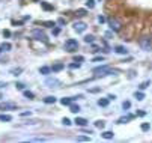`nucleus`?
Instances as JSON below:
<instances>
[{
    "instance_id": "obj_1",
    "label": "nucleus",
    "mask_w": 152,
    "mask_h": 143,
    "mask_svg": "<svg viewBox=\"0 0 152 143\" xmlns=\"http://www.w3.org/2000/svg\"><path fill=\"white\" fill-rule=\"evenodd\" d=\"M139 45H140V48L145 50V51L152 50V36H149V35L140 36L139 38Z\"/></svg>"
},
{
    "instance_id": "obj_2",
    "label": "nucleus",
    "mask_w": 152,
    "mask_h": 143,
    "mask_svg": "<svg viewBox=\"0 0 152 143\" xmlns=\"http://www.w3.org/2000/svg\"><path fill=\"white\" fill-rule=\"evenodd\" d=\"M93 72H95V77H106V75H110L112 74V68L107 66V65H101L93 70Z\"/></svg>"
},
{
    "instance_id": "obj_3",
    "label": "nucleus",
    "mask_w": 152,
    "mask_h": 143,
    "mask_svg": "<svg viewBox=\"0 0 152 143\" xmlns=\"http://www.w3.org/2000/svg\"><path fill=\"white\" fill-rule=\"evenodd\" d=\"M65 50L69 53H74L78 50V42L77 39H66L65 41Z\"/></svg>"
},
{
    "instance_id": "obj_4",
    "label": "nucleus",
    "mask_w": 152,
    "mask_h": 143,
    "mask_svg": "<svg viewBox=\"0 0 152 143\" xmlns=\"http://www.w3.org/2000/svg\"><path fill=\"white\" fill-rule=\"evenodd\" d=\"M108 26L112 32H120L122 30V24H120V21L116 20V18H108Z\"/></svg>"
},
{
    "instance_id": "obj_5",
    "label": "nucleus",
    "mask_w": 152,
    "mask_h": 143,
    "mask_svg": "<svg viewBox=\"0 0 152 143\" xmlns=\"http://www.w3.org/2000/svg\"><path fill=\"white\" fill-rule=\"evenodd\" d=\"M72 27H74V30L77 32V33H83V32L87 29V24L83 23V21H75V23L72 24Z\"/></svg>"
},
{
    "instance_id": "obj_6",
    "label": "nucleus",
    "mask_w": 152,
    "mask_h": 143,
    "mask_svg": "<svg viewBox=\"0 0 152 143\" xmlns=\"http://www.w3.org/2000/svg\"><path fill=\"white\" fill-rule=\"evenodd\" d=\"M32 36H33V38L35 39H38V41H47V36H45V33H44V32L42 30H39V29H35L33 32H32Z\"/></svg>"
},
{
    "instance_id": "obj_7",
    "label": "nucleus",
    "mask_w": 152,
    "mask_h": 143,
    "mask_svg": "<svg viewBox=\"0 0 152 143\" xmlns=\"http://www.w3.org/2000/svg\"><path fill=\"white\" fill-rule=\"evenodd\" d=\"M0 109H3V110H15L17 109V104L15 103H3V104H0Z\"/></svg>"
},
{
    "instance_id": "obj_8",
    "label": "nucleus",
    "mask_w": 152,
    "mask_h": 143,
    "mask_svg": "<svg viewBox=\"0 0 152 143\" xmlns=\"http://www.w3.org/2000/svg\"><path fill=\"white\" fill-rule=\"evenodd\" d=\"M134 116L133 115H127V116H122V118H119L118 119V124H127V122H130L131 119H133Z\"/></svg>"
},
{
    "instance_id": "obj_9",
    "label": "nucleus",
    "mask_w": 152,
    "mask_h": 143,
    "mask_svg": "<svg viewBox=\"0 0 152 143\" xmlns=\"http://www.w3.org/2000/svg\"><path fill=\"white\" fill-rule=\"evenodd\" d=\"M114 51H116L118 54H128V50L125 48L124 45H116L114 47Z\"/></svg>"
},
{
    "instance_id": "obj_10",
    "label": "nucleus",
    "mask_w": 152,
    "mask_h": 143,
    "mask_svg": "<svg viewBox=\"0 0 152 143\" xmlns=\"http://www.w3.org/2000/svg\"><path fill=\"white\" fill-rule=\"evenodd\" d=\"M45 83L48 84L50 87H57V86L60 84V81H59V80H56V78H48V80H47Z\"/></svg>"
},
{
    "instance_id": "obj_11",
    "label": "nucleus",
    "mask_w": 152,
    "mask_h": 143,
    "mask_svg": "<svg viewBox=\"0 0 152 143\" xmlns=\"http://www.w3.org/2000/svg\"><path fill=\"white\" fill-rule=\"evenodd\" d=\"M74 122H75L77 126H86V125H87V120H86L85 118H75Z\"/></svg>"
},
{
    "instance_id": "obj_12",
    "label": "nucleus",
    "mask_w": 152,
    "mask_h": 143,
    "mask_svg": "<svg viewBox=\"0 0 152 143\" xmlns=\"http://www.w3.org/2000/svg\"><path fill=\"white\" fill-rule=\"evenodd\" d=\"M62 70H63V63H54V65L51 66V71L53 72H59Z\"/></svg>"
},
{
    "instance_id": "obj_13",
    "label": "nucleus",
    "mask_w": 152,
    "mask_h": 143,
    "mask_svg": "<svg viewBox=\"0 0 152 143\" xmlns=\"http://www.w3.org/2000/svg\"><path fill=\"white\" fill-rule=\"evenodd\" d=\"M75 98H77V97H72V98H62V99H60V104H62V105H69Z\"/></svg>"
},
{
    "instance_id": "obj_14",
    "label": "nucleus",
    "mask_w": 152,
    "mask_h": 143,
    "mask_svg": "<svg viewBox=\"0 0 152 143\" xmlns=\"http://www.w3.org/2000/svg\"><path fill=\"white\" fill-rule=\"evenodd\" d=\"M41 8H42L44 11H53L54 9L53 5H50V3H47V2H41Z\"/></svg>"
},
{
    "instance_id": "obj_15",
    "label": "nucleus",
    "mask_w": 152,
    "mask_h": 143,
    "mask_svg": "<svg viewBox=\"0 0 152 143\" xmlns=\"http://www.w3.org/2000/svg\"><path fill=\"white\" fill-rule=\"evenodd\" d=\"M108 101H110L108 98H101V99H98V105H99V107H107Z\"/></svg>"
},
{
    "instance_id": "obj_16",
    "label": "nucleus",
    "mask_w": 152,
    "mask_h": 143,
    "mask_svg": "<svg viewBox=\"0 0 152 143\" xmlns=\"http://www.w3.org/2000/svg\"><path fill=\"white\" fill-rule=\"evenodd\" d=\"M39 72L42 74V75H48L51 72V68L50 66H42V68H39Z\"/></svg>"
},
{
    "instance_id": "obj_17",
    "label": "nucleus",
    "mask_w": 152,
    "mask_h": 143,
    "mask_svg": "<svg viewBox=\"0 0 152 143\" xmlns=\"http://www.w3.org/2000/svg\"><path fill=\"white\" fill-rule=\"evenodd\" d=\"M11 48H12V45L9 44V42H3V44L0 45V50H2V51H9Z\"/></svg>"
},
{
    "instance_id": "obj_18",
    "label": "nucleus",
    "mask_w": 152,
    "mask_h": 143,
    "mask_svg": "<svg viewBox=\"0 0 152 143\" xmlns=\"http://www.w3.org/2000/svg\"><path fill=\"white\" fill-rule=\"evenodd\" d=\"M0 120H2V122H11L12 116L11 115H0Z\"/></svg>"
},
{
    "instance_id": "obj_19",
    "label": "nucleus",
    "mask_w": 152,
    "mask_h": 143,
    "mask_svg": "<svg viewBox=\"0 0 152 143\" xmlns=\"http://www.w3.org/2000/svg\"><path fill=\"white\" fill-rule=\"evenodd\" d=\"M113 131H104V133H102V137H104V139H107V140H110V139H113Z\"/></svg>"
},
{
    "instance_id": "obj_20",
    "label": "nucleus",
    "mask_w": 152,
    "mask_h": 143,
    "mask_svg": "<svg viewBox=\"0 0 152 143\" xmlns=\"http://www.w3.org/2000/svg\"><path fill=\"white\" fill-rule=\"evenodd\" d=\"M134 98L137 99V101H141V99H145V93L143 92H135L134 93Z\"/></svg>"
},
{
    "instance_id": "obj_21",
    "label": "nucleus",
    "mask_w": 152,
    "mask_h": 143,
    "mask_svg": "<svg viewBox=\"0 0 152 143\" xmlns=\"http://www.w3.org/2000/svg\"><path fill=\"white\" fill-rule=\"evenodd\" d=\"M44 103L45 104H54L56 103V98L54 97H47V98H44Z\"/></svg>"
},
{
    "instance_id": "obj_22",
    "label": "nucleus",
    "mask_w": 152,
    "mask_h": 143,
    "mask_svg": "<svg viewBox=\"0 0 152 143\" xmlns=\"http://www.w3.org/2000/svg\"><path fill=\"white\" fill-rule=\"evenodd\" d=\"M69 109H71V112L72 113H78V112H80V107H78V105H75V104H69Z\"/></svg>"
},
{
    "instance_id": "obj_23",
    "label": "nucleus",
    "mask_w": 152,
    "mask_h": 143,
    "mask_svg": "<svg viewBox=\"0 0 152 143\" xmlns=\"http://www.w3.org/2000/svg\"><path fill=\"white\" fill-rule=\"evenodd\" d=\"M95 126H96V128H99V130H102L104 126H106V122H104V120H96Z\"/></svg>"
},
{
    "instance_id": "obj_24",
    "label": "nucleus",
    "mask_w": 152,
    "mask_h": 143,
    "mask_svg": "<svg viewBox=\"0 0 152 143\" xmlns=\"http://www.w3.org/2000/svg\"><path fill=\"white\" fill-rule=\"evenodd\" d=\"M75 15H77V17H85V15H86V9H77Z\"/></svg>"
},
{
    "instance_id": "obj_25",
    "label": "nucleus",
    "mask_w": 152,
    "mask_h": 143,
    "mask_svg": "<svg viewBox=\"0 0 152 143\" xmlns=\"http://www.w3.org/2000/svg\"><path fill=\"white\" fill-rule=\"evenodd\" d=\"M41 24L45 26V27H54V26H56L54 21H44V23H41Z\"/></svg>"
},
{
    "instance_id": "obj_26",
    "label": "nucleus",
    "mask_w": 152,
    "mask_h": 143,
    "mask_svg": "<svg viewBox=\"0 0 152 143\" xmlns=\"http://www.w3.org/2000/svg\"><path fill=\"white\" fill-rule=\"evenodd\" d=\"M86 8H89V9L95 8V0H87V2H86Z\"/></svg>"
},
{
    "instance_id": "obj_27",
    "label": "nucleus",
    "mask_w": 152,
    "mask_h": 143,
    "mask_svg": "<svg viewBox=\"0 0 152 143\" xmlns=\"http://www.w3.org/2000/svg\"><path fill=\"white\" fill-rule=\"evenodd\" d=\"M93 41H95V39H93L92 35H86V36H85V42H86V44H92Z\"/></svg>"
},
{
    "instance_id": "obj_28",
    "label": "nucleus",
    "mask_w": 152,
    "mask_h": 143,
    "mask_svg": "<svg viewBox=\"0 0 152 143\" xmlns=\"http://www.w3.org/2000/svg\"><path fill=\"white\" fill-rule=\"evenodd\" d=\"M24 97L27 99H33L35 95H33V92H30V91H24Z\"/></svg>"
},
{
    "instance_id": "obj_29",
    "label": "nucleus",
    "mask_w": 152,
    "mask_h": 143,
    "mask_svg": "<svg viewBox=\"0 0 152 143\" xmlns=\"http://www.w3.org/2000/svg\"><path fill=\"white\" fill-rule=\"evenodd\" d=\"M141 131H149V128H151V125L148 124V122H145V124H141Z\"/></svg>"
},
{
    "instance_id": "obj_30",
    "label": "nucleus",
    "mask_w": 152,
    "mask_h": 143,
    "mask_svg": "<svg viewBox=\"0 0 152 143\" xmlns=\"http://www.w3.org/2000/svg\"><path fill=\"white\" fill-rule=\"evenodd\" d=\"M148 86H151V81H143V83H141L140 84V89H141V91H143V89H146V87H148Z\"/></svg>"
},
{
    "instance_id": "obj_31",
    "label": "nucleus",
    "mask_w": 152,
    "mask_h": 143,
    "mask_svg": "<svg viewBox=\"0 0 152 143\" xmlns=\"http://www.w3.org/2000/svg\"><path fill=\"white\" fill-rule=\"evenodd\" d=\"M77 140H78V142H89L91 139H89V137H86V136H78Z\"/></svg>"
},
{
    "instance_id": "obj_32",
    "label": "nucleus",
    "mask_w": 152,
    "mask_h": 143,
    "mask_svg": "<svg viewBox=\"0 0 152 143\" xmlns=\"http://www.w3.org/2000/svg\"><path fill=\"white\" fill-rule=\"evenodd\" d=\"M29 142H45L44 137H33V139H29Z\"/></svg>"
},
{
    "instance_id": "obj_33",
    "label": "nucleus",
    "mask_w": 152,
    "mask_h": 143,
    "mask_svg": "<svg viewBox=\"0 0 152 143\" xmlns=\"http://www.w3.org/2000/svg\"><path fill=\"white\" fill-rule=\"evenodd\" d=\"M62 122H63V125H66V126H69V125H72V122H71V120H69V119H68V118H63V119H62Z\"/></svg>"
},
{
    "instance_id": "obj_34",
    "label": "nucleus",
    "mask_w": 152,
    "mask_h": 143,
    "mask_svg": "<svg viewBox=\"0 0 152 143\" xmlns=\"http://www.w3.org/2000/svg\"><path fill=\"white\" fill-rule=\"evenodd\" d=\"M122 107H124V110H128V109L131 107V103H130V101H124Z\"/></svg>"
},
{
    "instance_id": "obj_35",
    "label": "nucleus",
    "mask_w": 152,
    "mask_h": 143,
    "mask_svg": "<svg viewBox=\"0 0 152 143\" xmlns=\"http://www.w3.org/2000/svg\"><path fill=\"white\" fill-rule=\"evenodd\" d=\"M93 62H104V57L102 56H96V57H93Z\"/></svg>"
},
{
    "instance_id": "obj_36",
    "label": "nucleus",
    "mask_w": 152,
    "mask_h": 143,
    "mask_svg": "<svg viewBox=\"0 0 152 143\" xmlns=\"http://www.w3.org/2000/svg\"><path fill=\"white\" fill-rule=\"evenodd\" d=\"M69 68H72V70H75V68H80V62H77V63H71Z\"/></svg>"
},
{
    "instance_id": "obj_37",
    "label": "nucleus",
    "mask_w": 152,
    "mask_h": 143,
    "mask_svg": "<svg viewBox=\"0 0 152 143\" xmlns=\"http://www.w3.org/2000/svg\"><path fill=\"white\" fill-rule=\"evenodd\" d=\"M98 23H106V17H102V15H99V17H98Z\"/></svg>"
},
{
    "instance_id": "obj_38",
    "label": "nucleus",
    "mask_w": 152,
    "mask_h": 143,
    "mask_svg": "<svg viewBox=\"0 0 152 143\" xmlns=\"http://www.w3.org/2000/svg\"><path fill=\"white\" fill-rule=\"evenodd\" d=\"M57 24H62V26H63V24H66V20H65V18H59V20H57Z\"/></svg>"
},
{
    "instance_id": "obj_39",
    "label": "nucleus",
    "mask_w": 152,
    "mask_h": 143,
    "mask_svg": "<svg viewBox=\"0 0 152 143\" xmlns=\"http://www.w3.org/2000/svg\"><path fill=\"white\" fill-rule=\"evenodd\" d=\"M74 60H75V62H83V60H85V57H83V56H75Z\"/></svg>"
},
{
    "instance_id": "obj_40",
    "label": "nucleus",
    "mask_w": 152,
    "mask_h": 143,
    "mask_svg": "<svg viewBox=\"0 0 152 143\" xmlns=\"http://www.w3.org/2000/svg\"><path fill=\"white\" fill-rule=\"evenodd\" d=\"M11 72L14 74V75H18V72H21V68H18V70H12Z\"/></svg>"
},
{
    "instance_id": "obj_41",
    "label": "nucleus",
    "mask_w": 152,
    "mask_h": 143,
    "mask_svg": "<svg viewBox=\"0 0 152 143\" xmlns=\"http://www.w3.org/2000/svg\"><path fill=\"white\" fill-rule=\"evenodd\" d=\"M3 36H6V38H8V36H11V32H9V30H3Z\"/></svg>"
},
{
    "instance_id": "obj_42",
    "label": "nucleus",
    "mask_w": 152,
    "mask_h": 143,
    "mask_svg": "<svg viewBox=\"0 0 152 143\" xmlns=\"http://www.w3.org/2000/svg\"><path fill=\"white\" fill-rule=\"evenodd\" d=\"M17 87L20 89V91H23V89H24V84H23V83H17Z\"/></svg>"
},
{
    "instance_id": "obj_43",
    "label": "nucleus",
    "mask_w": 152,
    "mask_h": 143,
    "mask_svg": "<svg viewBox=\"0 0 152 143\" xmlns=\"http://www.w3.org/2000/svg\"><path fill=\"white\" fill-rule=\"evenodd\" d=\"M99 91H101V89H99V87H95V89H91V91H89V92H92V93H96V92H99Z\"/></svg>"
},
{
    "instance_id": "obj_44",
    "label": "nucleus",
    "mask_w": 152,
    "mask_h": 143,
    "mask_svg": "<svg viewBox=\"0 0 152 143\" xmlns=\"http://www.w3.org/2000/svg\"><path fill=\"white\" fill-rule=\"evenodd\" d=\"M146 115V112H141V110H140V112H137V113H135V116H145Z\"/></svg>"
},
{
    "instance_id": "obj_45",
    "label": "nucleus",
    "mask_w": 152,
    "mask_h": 143,
    "mask_svg": "<svg viewBox=\"0 0 152 143\" xmlns=\"http://www.w3.org/2000/svg\"><path fill=\"white\" fill-rule=\"evenodd\" d=\"M30 115H32L30 112H24V113H21V116H30Z\"/></svg>"
},
{
    "instance_id": "obj_46",
    "label": "nucleus",
    "mask_w": 152,
    "mask_h": 143,
    "mask_svg": "<svg viewBox=\"0 0 152 143\" xmlns=\"http://www.w3.org/2000/svg\"><path fill=\"white\" fill-rule=\"evenodd\" d=\"M3 86H6V83H0V87H3Z\"/></svg>"
},
{
    "instance_id": "obj_47",
    "label": "nucleus",
    "mask_w": 152,
    "mask_h": 143,
    "mask_svg": "<svg viewBox=\"0 0 152 143\" xmlns=\"http://www.w3.org/2000/svg\"><path fill=\"white\" fill-rule=\"evenodd\" d=\"M0 51H2V50H0Z\"/></svg>"
}]
</instances>
